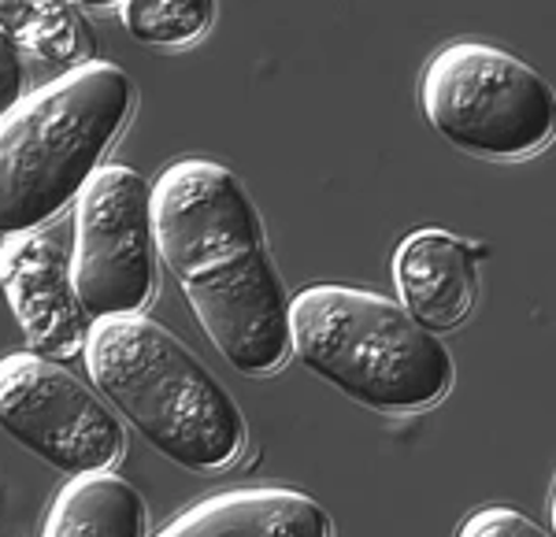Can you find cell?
Returning <instances> with one entry per match:
<instances>
[{"instance_id":"10","label":"cell","mask_w":556,"mask_h":537,"mask_svg":"<svg viewBox=\"0 0 556 537\" xmlns=\"http://www.w3.org/2000/svg\"><path fill=\"white\" fill-rule=\"evenodd\" d=\"M156 537H330V515L301 489L245 486L197 500Z\"/></svg>"},{"instance_id":"2","label":"cell","mask_w":556,"mask_h":537,"mask_svg":"<svg viewBox=\"0 0 556 537\" xmlns=\"http://www.w3.org/2000/svg\"><path fill=\"white\" fill-rule=\"evenodd\" d=\"M83 363L108 408L178 468L219 471L245 449L227 386L146 311L89 322Z\"/></svg>"},{"instance_id":"15","label":"cell","mask_w":556,"mask_h":537,"mask_svg":"<svg viewBox=\"0 0 556 537\" xmlns=\"http://www.w3.org/2000/svg\"><path fill=\"white\" fill-rule=\"evenodd\" d=\"M23 101V64L15 44L0 34V119Z\"/></svg>"},{"instance_id":"8","label":"cell","mask_w":556,"mask_h":537,"mask_svg":"<svg viewBox=\"0 0 556 537\" xmlns=\"http://www.w3.org/2000/svg\"><path fill=\"white\" fill-rule=\"evenodd\" d=\"M0 290L38 356L64 363L83 356L89 316L71 285V253L49 230L0 241Z\"/></svg>"},{"instance_id":"7","label":"cell","mask_w":556,"mask_h":537,"mask_svg":"<svg viewBox=\"0 0 556 537\" xmlns=\"http://www.w3.org/2000/svg\"><path fill=\"white\" fill-rule=\"evenodd\" d=\"M0 430L67 478L108 471L127 445L101 393L34 348L0 356Z\"/></svg>"},{"instance_id":"11","label":"cell","mask_w":556,"mask_h":537,"mask_svg":"<svg viewBox=\"0 0 556 537\" xmlns=\"http://www.w3.org/2000/svg\"><path fill=\"white\" fill-rule=\"evenodd\" d=\"M41 537H146V500L112 471L78 474L52 497Z\"/></svg>"},{"instance_id":"4","label":"cell","mask_w":556,"mask_h":537,"mask_svg":"<svg viewBox=\"0 0 556 537\" xmlns=\"http://www.w3.org/2000/svg\"><path fill=\"white\" fill-rule=\"evenodd\" d=\"M290 348L338 393L386 415L424 411L453 386L442 337L419 327L401 301L356 285L323 282L290 297Z\"/></svg>"},{"instance_id":"3","label":"cell","mask_w":556,"mask_h":537,"mask_svg":"<svg viewBox=\"0 0 556 537\" xmlns=\"http://www.w3.org/2000/svg\"><path fill=\"white\" fill-rule=\"evenodd\" d=\"M130 112V75L108 60H86L23 93L0 119V238L41 230L71 208Z\"/></svg>"},{"instance_id":"6","label":"cell","mask_w":556,"mask_h":537,"mask_svg":"<svg viewBox=\"0 0 556 537\" xmlns=\"http://www.w3.org/2000/svg\"><path fill=\"white\" fill-rule=\"evenodd\" d=\"M71 285L89 322L138 316L152 301V186L127 164H104L75 201Z\"/></svg>"},{"instance_id":"16","label":"cell","mask_w":556,"mask_h":537,"mask_svg":"<svg viewBox=\"0 0 556 537\" xmlns=\"http://www.w3.org/2000/svg\"><path fill=\"white\" fill-rule=\"evenodd\" d=\"M549 534L556 537V482H553V497H549Z\"/></svg>"},{"instance_id":"1","label":"cell","mask_w":556,"mask_h":537,"mask_svg":"<svg viewBox=\"0 0 556 537\" xmlns=\"http://www.w3.org/2000/svg\"><path fill=\"white\" fill-rule=\"evenodd\" d=\"M152 234L197 322L241 374H267L290 348V297L235 171L178 159L152 182Z\"/></svg>"},{"instance_id":"14","label":"cell","mask_w":556,"mask_h":537,"mask_svg":"<svg viewBox=\"0 0 556 537\" xmlns=\"http://www.w3.org/2000/svg\"><path fill=\"white\" fill-rule=\"evenodd\" d=\"M456 537H553L538 519H531L519 508L508 504H490L479 508L464 519V526L456 530Z\"/></svg>"},{"instance_id":"12","label":"cell","mask_w":556,"mask_h":537,"mask_svg":"<svg viewBox=\"0 0 556 537\" xmlns=\"http://www.w3.org/2000/svg\"><path fill=\"white\" fill-rule=\"evenodd\" d=\"M0 34L15 49H26L52 64H86L89 34L67 4H30V0L4 4L0 0Z\"/></svg>"},{"instance_id":"9","label":"cell","mask_w":556,"mask_h":537,"mask_svg":"<svg viewBox=\"0 0 556 537\" xmlns=\"http://www.w3.org/2000/svg\"><path fill=\"white\" fill-rule=\"evenodd\" d=\"M486 245L450 230H412L393 253V282L401 308L424 330H453L475 304V264Z\"/></svg>"},{"instance_id":"13","label":"cell","mask_w":556,"mask_h":537,"mask_svg":"<svg viewBox=\"0 0 556 537\" xmlns=\"http://www.w3.org/2000/svg\"><path fill=\"white\" fill-rule=\"evenodd\" d=\"M212 0H127L119 4L123 26L141 44H186L212 23Z\"/></svg>"},{"instance_id":"5","label":"cell","mask_w":556,"mask_h":537,"mask_svg":"<svg viewBox=\"0 0 556 537\" xmlns=\"http://www.w3.org/2000/svg\"><path fill=\"white\" fill-rule=\"evenodd\" d=\"M419 107L450 145L486 159H519L556 138V93L516 52L453 41L430 56Z\"/></svg>"}]
</instances>
